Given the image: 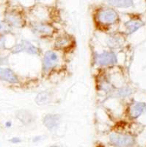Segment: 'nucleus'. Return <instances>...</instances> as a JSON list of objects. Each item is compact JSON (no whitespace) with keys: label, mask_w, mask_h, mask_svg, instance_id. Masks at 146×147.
<instances>
[{"label":"nucleus","mask_w":146,"mask_h":147,"mask_svg":"<svg viewBox=\"0 0 146 147\" xmlns=\"http://www.w3.org/2000/svg\"><path fill=\"white\" fill-rule=\"evenodd\" d=\"M119 20V16L114 9L110 7L101 8L95 15L97 26L101 29H108L114 25Z\"/></svg>","instance_id":"f257e3e1"},{"label":"nucleus","mask_w":146,"mask_h":147,"mask_svg":"<svg viewBox=\"0 0 146 147\" xmlns=\"http://www.w3.org/2000/svg\"><path fill=\"white\" fill-rule=\"evenodd\" d=\"M32 33L40 39L51 38L56 33V28L46 22L38 21L30 24Z\"/></svg>","instance_id":"f03ea898"},{"label":"nucleus","mask_w":146,"mask_h":147,"mask_svg":"<svg viewBox=\"0 0 146 147\" xmlns=\"http://www.w3.org/2000/svg\"><path fill=\"white\" fill-rule=\"evenodd\" d=\"M60 63V56L54 50H48L42 59V72L43 74L52 73Z\"/></svg>","instance_id":"7ed1b4c3"},{"label":"nucleus","mask_w":146,"mask_h":147,"mask_svg":"<svg viewBox=\"0 0 146 147\" xmlns=\"http://www.w3.org/2000/svg\"><path fill=\"white\" fill-rule=\"evenodd\" d=\"M95 64L99 67H110L118 63V57L114 51L105 50L96 53L93 57Z\"/></svg>","instance_id":"20e7f679"},{"label":"nucleus","mask_w":146,"mask_h":147,"mask_svg":"<svg viewBox=\"0 0 146 147\" xmlns=\"http://www.w3.org/2000/svg\"><path fill=\"white\" fill-rule=\"evenodd\" d=\"M10 52L13 55L25 52L31 55H40L41 50L32 42L27 40H22L10 49Z\"/></svg>","instance_id":"39448f33"},{"label":"nucleus","mask_w":146,"mask_h":147,"mask_svg":"<svg viewBox=\"0 0 146 147\" xmlns=\"http://www.w3.org/2000/svg\"><path fill=\"white\" fill-rule=\"evenodd\" d=\"M4 22L12 29H22L26 26V21L24 18L19 13L15 10L7 12L5 16Z\"/></svg>","instance_id":"423d86ee"},{"label":"nucleus","mask_w":146,"mask_h":147,"mask_svg":"<svg viewBox=\"0 0 146 147\" xmlns=\"http://www.w3.org/2000/svg\"><path fill=\"white\" fill-rule=\"evenodd\" d=\"M110 142L116 147H131L135 143V138L129 135L112 133L109 136Z\"/></svg>","instance_id":"0eeeda50"},{"label":"nucleus","mask_w":146,"mask_h":147,"mask_svg":"<svg viewBox=\"0 0 146 147\" xmlns=\"http://www.w3.org/2000/svg\"><path fill=\"white\" fill-rule=\"evenodd\" d=\"M74 39L68 34H62L55 38L54 49L57 51H67L73 47Z\"/></svg>","instance_id":"6e6552de"},{"label":"nucleus","mask_w":146,"mask_h":147,"mask_svg":"<svg viewBox=\"0 0 146 147\" xmlns=\"http://www.w3.org/2000/svg\"><path fill=\"white\" fill-rule=\"evenodd\" d=\"M97 86L100 91L104 92L110 97L112 96L113 94L116 89V88L112 84L110 77L106 74H102L98 77Z\"/></svg>","instance_id":"1a4fd4ad"},{"label":"nucleus","mask_w":146,"mask_h":147,"mask_svg":"<svg viewBox=\"0 0 146 147\" xmlns=\"http://www.w3.org/2000/svg\"><path fill=\"white\" fill-rule=\"evenodd\" d=\"M0 80L12 85H18L21 83L20 78L16 74L7 67H0Z\"/></svg>","instance_id":"9d476101"},{"label":"nucleus","mask_w":146,"mask_h":147,"mask_svg":"<svg viewBox=\"0 0 146 147\" xmlns=\"http://www.w3.org/2000/svg\"><path fill=\"white\" fill-rule=\"evenodd\" d=\"M125 38L118 32H111L106 38V44L110 50L119 49L124 44Z\"/></svg>","instance_id":"9b49d317"},{"label":"nucleus","mask_w":146,"mask_h":147,"mask_svg":"<svg viewBox=\"0 0 146 147\" xmlns=\"http://www.w3.org/2000/svg\"><path fill=\"white\" fill-rule=\"evenodd\" d=\"M62 117L60 114L48 113L44 115L43 119V124L48 130L52 131L58 127L61 122Z\"/></svg>","instance_id":"f8f14e48"},{"label":"nucleus","mask_w":146,"mask_h":147,"mask_svg":"<svg viewBox=\"0 0 146 147\" xmlns=\"http://www.w3.org/2000/svg\"><path fill=\"white\" fill-rule=\"evenodd\" d=\"M146 110V104L145 102H136L130 107L129 116L131 119H137Z\"/></svg>","instance_id":"ddd939ff"},{"label":"nucleus","mask_w":146,"mask_h":147,"mask_svg":"<svg viewBox=\"0 0 146 147\" xmlns=\"http://www.w3.org/2000/svg\"><path fill=\"white\" fill-rule=\"evenodd\" d=\"M145 24L140 19H131V20L128 21L125 23V27L126 29V33L127 34H132L135 32H136L137 30H139V28H141Z\"/></svg>","instance_id":"4468645a"},{"label":"nucleus","mask_w":146,"mask_h":147,"mask_svg":"<svg viewBox=\"0 0 146 147\" xmlns=\"http://www.w3.org/2000/svg\"><path fill=\"white\" fill-rule=\"evenodd\" d=\"M52 99L51 93L47 90L40 92L35 97V102L38 105H45L50 102Z\"/></svg>","instance_id":"2eb2a0df"},{"label":"nucleus","mask_w":146,"mask_h":147,"mask_svg":"<svg viewBox=\"0 0 146 147\" xmlns=\"http://www.w3.org/2000/svg\"><path fill=\"white\" fill-rule=\"evenodd\" d=\"M108 4L116 7H129L133 5V0H106Z\"/></svg>","instance_id":"dca6fc26"},{"label":"nucleus","mask_w":146,"mask_h":147,"mask_svg":"<svg viewBox=\"0 0 146 147\" xmlns=\"http://www.w3.org/2000/svg\"><path fill=\"white\" fill-rule=\"evenodd\" d=\"M132 93V90L129 87H122L115 89L114 94L112 97L116 98H126L129 96Z\"/></svg>","instance_id":"f3484780"},{"label":"nucleus","mask_w":146,"mask_h":147,"mask_svg":"<svg viewBox=\"0 0 146 147\" xmlns=\"http://www.w3.org/2000/svg\"><path fill=\"white\" fill-rule=\"evenodd\" d=\"M18 118L24 124H29L32 121V114L27 110H20L16 114Z\"/></svg>","instance_id":"a211bd4d"},{"label":"nucleus","mask_w":146,"mask_h":147,"mask_svg":"<svg viewBox=\"0 0 146 147\" xmlns=\"http://www.w3.org/2000/svg\"><path fill=\"white\" fill-rule=\"evenodd\" d=\"M12 31L11 27H9L5 22H0V35H7Z\"/></svg>","instance_id":"6ab92c4d"},{"label":"nucleus","mask_w":146,"mask_h":147,"mask_svg":"<svg viewBox=\"0 0 146 147\" xmlns=\"http://www.w3.org/2000/svg\"><path fill=\"white\" fill-rule=\"evenodd\" d=\"M9 65V57L7 55H2L0 53V67Z\"/></svg>","instance_id":"aec40b11"},{"label":"nucleus","mask_w":146,"mask_h":147,"mask_svg":"<svg viewBox=\"0 0 146 147\" xmlns=\"http://www.w3.org/2000/svg\"><path fill=\"white\" fill-rule=\"evenodd\" d=\"M6 41H7L6 35H0V52L5 50L6 49Z\"/></svg>","instance_id":"412c9836"},{"label":"nucleus","mask_w":146,"mask_h":147,"mask_svg":"<svg viewBox=\"0 0 146 147\" xmlns=\"http://www.w3.org/2000/svg\"><path fill=\"white\" fill-rule=\"evenodd\" d=\"M10 142L13 143V144H18V143L22 142V140L19 138H13L10 140Z\"/></svg>","instance_id":"4be33fe9"},{"label":"nucleus","mask_w":146,"mask_h":147,"mask_svg":"<svg viewBox=\"0 0 146 147\" xmlns=\"http://www.w3.org/2000/svg\"><path fill=\"white\" fill-rule=\"evenodd\" d=\"M11 126H12V122L10 121H7L6 123H5V127H10Z\"/></svg>","instance_id":"5701e85b"},{"label":"nucleus","mask_w":146,"mask_h":147,"mask_svg":"<svg viewBox=\"0 0 146 147\" xmlns=\"http://www.w3.org/2000/svg\"><path fill=\"white\" fill-rule=\"evenodd\" d=\"M50 147H59V146H50Z\"/></svg>","instance_id":"b1692460"},{"label":"nucleus","mask_w":146,"mask_h":147,"mask_svg":"<svg viewBox=\"0 0 146 147\" xmlns=\"http://www.w3.org/2000/svg\"><path fill=\"white\" fill-rule=\"evenodd\" d=\"M35 1H39V0H35Z\"/></svg>","instance_id":"393cba45"}]
</instances>
